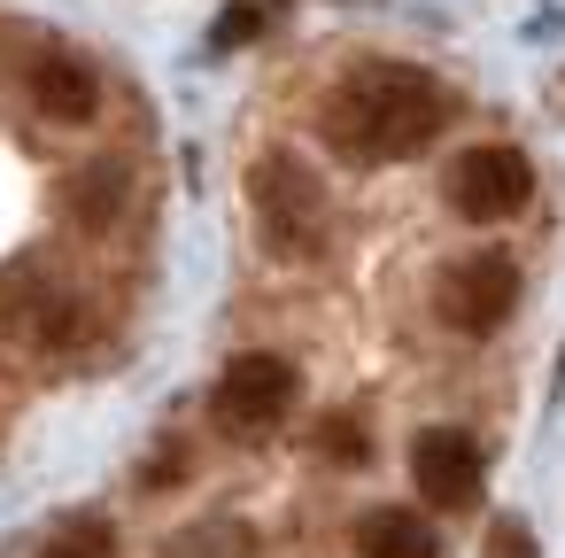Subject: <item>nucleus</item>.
Returning a JSON list of instances; mask_svg holds the SVG:
<instances>
[{
	"mask_svg": "<svg viewBox=\"0 0 565 558\" xmlns=\"http://www.w3.org/2000/svg\"><path fill=\"white\" fill-rule=\"evenodd\" d=\"M480 473H488V457H480V442H472L465 427H426V434L411 442V481H418V496L441 504V512H465V504L480 496Z\"/></svg>",
	"mask_w": 565,
	"mask_h": 558,
	"instance_id": "obj_6",
	"label": "nucleus"
},
{
	"mask_svg": "<svg viewBox=\"0 0 565 558\" xmlns=\"http://www.w3.org/2000/svg\"><path fill=\"white\" fill-rule=\"evenodd\" d=\"M326 187L295 164V156H264L256 164V233H264V249L271 256H318L326 249Z\"/></svg>",
	"mask_w": 565,
	"mask_h": 558,
	"instance_id": "obj_2",
	"label": "nucleus"
},
{
	"mask_svg": "<svg viewBox=\"0 0 565 558\" xmlns=\"http://www.w3.org/2000/svg\"><path fill=\"white\" fill-rule=\"evenodd\" d=\"M125 187H132V179H125L117 164H86V171L71 179V218H78L86 233H109V225L125 218Z\"/></svg>",
	"mask_w": 565,
	"mask_h": 558,
	"instance_id": "obj_9",
	"label": "nucleus"
},
{
	"mask_svg": "<svg viewBox=\"0 0 565 558\" xmlns=\"http://www.w3.org/2000/svg\"><path fill=\"white\" fill-rule=\"evenodd\" d=\"M526 202H534V164H526L519 148L480 140V148H465V156L449 164V210H457V218L503 225V218H519Z\"/></svg>",
	"mask_w": 565,
	"mask_h": 558,
	"instance_id": "obj_3",
	"label": "nucleus"
},
{
	"mask_svg": "<svg viewBox=\"0 0 565 558\" xmlns=\"http://www.w3.org/2000/svg\"><path fill=\"white\" fill-rule=\"evenodd\" d=\"M356 558H441V543H434V527L418 512L380 504V512L356 519Z\"/></svg>",
	"mask_w": 565,
	"mask_h": 558,
	"instance_id": "obj_8",
	"label": "nucleus"
},
{
	"mask_svg": "<svg viewBox=\"0 0 565 558\" xmlns=\"http://www.w3.org/2000/svg\"><path fill=\"white\" fill-rule=\"evenodd\" d=\"M441 117H449V102H441V86L426 71H411V63H356L326 94L318 133H326V148L341 164H403V156H418L441 133Z\"/></svg>",
	"mask_w": 565,
	"mask_h": 558,
	"instance_id": "obj_1",
	"label": "nucleus"
},
{
	"mask_svg": "<svg viewBox=\"0 0 565 558\" xmlns=\"http://www.w3.org/2000/svg\"><path fill=\"white\" fill-rule=\"evenodd\" d=\"M163 558H248V527H233V519H210V527H194L186 543H171Z\"/></svg>",
	"mask_w": 565,
	"mask_h": 558,
	"instance_id": "obj_11",
	"label": "nucleus"
},
{
	"mask_svg": "<svg viewBox=\"0 0 565 558\" xmlns=\"http://www.w3.org/2000/svg\"><path fill=\"white\" fill-rule=\"evenodd\" d=\"M32 102H40V117H55V125H94V117H102V78H94V63H78V55H40Z\"/></svg>",
	"mask_w": 565,
	"mask_h": 558,
	"instance_id": "obj_7",
	"label": "nucleus"
},
{
	"mask_svg": "<svg viewBox=\"0 0 565 558\" xmlns=\"http://www.w3.org/2000/svg\"><path fill=\"white\" fill-rule=\"evenodd\" d=\"M318 450H326L333 465H364V457H372V442L356 434V419H349V411H333V419H326V434H318Z\"/></svg>",
	"mask_w": 565,
	"mask_h": 558,
	"instance_id": "obj_12",
	"label": "nucleus"
},
{
	"mask_svg": "<svg viewBox=\"0 0 565 558\" xmlns=\"http://www.w3.org/2000/svg\"><path fill=\"white\" fill-rule=\"evenodd\" d=\"M287 411H295V365L271 357V349L233 357L225 380H217V396H210V419H217L225 434H271Z\"/></svg>",
	"mask_w": 565,
	"mask_h": 558,
	"instance_id": "obj_5",
	"label": "nucleus"
},
{
	"mask_svg": "<svg viewBox=\"0 0 565 558\" xmlns=\"http://www.w3.org/2000/svg\"><path fill=\"white\" fill-rule=\"evenodd\" d=\"M40 558H117V527L109 519H71V527L47 535Z\"/></svg>",
	"mask_w": 565,
	"mask_h": 558,
	"instance_id": "obj_10",
	"label": "nucleus"
},
{
	"mask_svg": "<svg viewBox=\"0 0 565 558\" xmlns=\"http://www.w3.org/2000/svg\"><path fill=\"white\" fill-rule=\"evenodd\" d=\"M32 334H40V341H71V334H78V303H63V295L40 303V326H32Z\"/></svg>",
	"mask_w": 565,
	"mask_h": 558,
	"instance_id": "obj_14",
	"label": "nucleus"
},
{
	"mask_svg": "<svg viewBox=\"0 0 565 558\" xmlns=\"http://www.w3.org/2000/svg\"><path fill=\"white\" fill-rule=\"evenodd\" d=\"M264 32V17L256 9H233V17H217V48H233V40H256Z\"/></svg>",
	"mask_w": 565,
	"mask_h": 558,
	"instance_id": "obj_15",
	"label": "nucleus"
},
{
	"mask_svg": "<svg viewBox=\"0 0 565 558\" xmlns=\"http://www.w3.org/2000/svg\"><path fill=\"white\" fill-rule=\"evenodd\" d=\"M480 558H534V527L526 519H495L488 543H480Z\"/></svg>",
	"mask_w": 565,
	"mask_h": 558,
	"instance_id": "obj_13",
	"label": "nucleus"
},
{
	"mask_svg": "<svg viewBox=\"0 0 565 558\" xmlns=\"http://www.w3.org/2000/svg\"><path fill=\"white\" fill-rule=\"evenodd\" d=\"M434 310H441L449 334H495V326L519 310V264H511L503 249L457 256V264L441 272V287H434Z\"/></svg>",
	"mask_w": 565,
	"mask_h": 558,
	"instance_id": "obj_4",
	"label": "nucleus"
}]
</instances>
